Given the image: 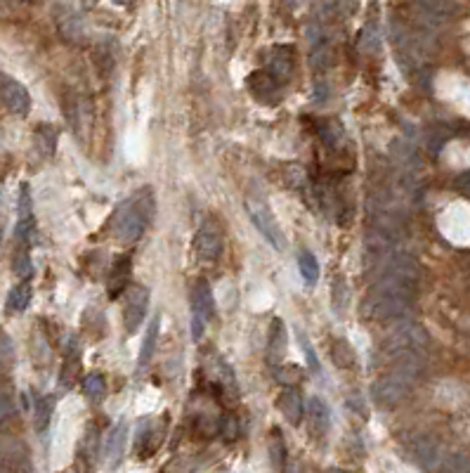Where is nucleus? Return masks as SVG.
<instances>
[{
	"label": "nucleus",
	"mask_w": 470,
	"mask_h": 473,
	"mask_svg": "<svg viewBox=\"0 0 470 473\" xmlns=\"http://www.w3.org/2000/svg\"><path fill=\"white\" fill-rule=\"evenodd\" d=\"M154 211H156V197H154L152 187L137 189L135 194L123 199L114 213V234L125 244H135L152 223Z\"/></svg>",
	"instance_id": "f257e3e1"
},
{
	"label": "nucleus",
	"mask_w": 470,
	"mask_h": 473,
	"mask_svg": "<svg viewBox=\"0 0 470 473\" xmlns=\"http://www.w3.org/2000/svg\"><path fill=\"white\" fill-rule=\"evenodd\" d=\"M246 211H248V216H251V221H253L257 232L267 239V244L277 251H284L286 234L277 221V216H274L272 209H269V201L262 197V194L253 192L246 197Z\"/></svg>",
	"instance_id": "f03ea898"
},
{
	"label": "nucleus",
	"mask_w": 470,
	"mask_h": 473,
	"mask_svg": "<svg viewBox=\"0 0 470 473\" xmlns=\"http://www.w3.org/2000/svg\"><path fill=\"white\" fill-rule=\"evenodd\" d=\"M428 345V332L418 322L404 320L397 327H392L388 332L386 341H383V353L390 357L418 353Z\"/></svg>",
	"instance_id": "7ed1b4c3"
},
{
	"label": "nucleus",
	"mask_w": 470,
	"mask_h": 473,
	"mask_svg": "<svg viewBox=\"0 0 470 473\" xmlns=\"http://www.w3.org/2000/svg\"><path fill=\"white\" fill-rule=\"evenodd\" d=\"M411 388H414V381H409V379L397 372H390L386 377L378 379V381H374V386H371V397H374L378 407L395 409L411 395Z\"/></svg>",
	"instance_id": "20e7f679"
},
{
	"label": "nucleus",
	"mask_w": 470,
	"mask_h": 473,
	"mask_svg": "<svg viewBox=\"0 0 470 473\" xmlns=\"http://www.w3.org/2000/svg\"><path fill=\"white\" fill-rule=\"evenodd\" d=\"M213 313H215V303H213L210 284L206 280H199L192 291V338L197 343L204 338L206 327L213 320Z\"/></svg>",
	"instance_id": "39448f33"
},
{
	"label": "nucleus",
	"mask_w": 470,
	"mask_h": 473,
	"mask_svg": "<svg viewBox=\"0 0 470 473\" xmlns=\"http://www.w3.org/2000/svg\"><path fill=\"white\" fill-rule=\"evenodd\" d=\"M225 246V237H222V227L215 218H206L199 227L197 237H194V251H197L199 261L204 263H215Z\"/></svg>",
	"instance_id": "423d86ee"
},
{
	"label": "nucleus",
	"mask_w": 470,
	"mask_h": 473,
	"mask_svg": "<svg viewBox=\"0 0 470 473\" xmlns=\"http://www.w3.org/2000/svg\"><path fill=\"white\" fill-rule=\"evenodd\" d=\"M406 452H409V457L428 473L437 471L440 464H442V457H444L442 445H440L437 440H433L430 436H423V433L411 436L409 440H406Z\"/></svg>",
	"instance_id": "0eeeda50"
},
{
	"label": "nucleus",
	"mask_w": 470,
	"mask_h": 473,
	"mask_svg": "<svg viewBox=\"0 0 470 473\" xmlns=\"http://www.w3.org/2000/svg\"><path fill=\"white\" fill-rule=\"evenodd\" d=\"M149 310V289L142 284L130 286L128 293H125V303H123V327L125 334L133 336L137 329L142 327Z\"/></svg>",
	"instance_id": "6e6552de"
},
{
	"label": "nucleus",
	"mask_w": 470,
	"mask_h": 473,
	"mask_svg": "<svg viewBox=\"0 0 470 473\" xmlns=\"http://www.w3.org/2000/svg\"><path fill=\"white\" fill-rule=\"evenodd\" d=\"M246 88L251 90V95L255 97L260 105H279L282 102V83H277L265 69H257L246 78Z\"/></svg>",
	"instance_id": "1a4fd4ad"
},
{
	"label": "nucleus",
	"mask_w": 470,
	"mask_h": 473,
	"mask_svg": "<svg viewBox=\"0 0 470 473\" xmlns=\"http://www.w3.org/2000/svg\"><path fill=\"white\" fill-rule=\"evenodd\" d=\"M0 100L17 117H26L28 109H31V95H28V90L19 80L5 76V74H0Z\"/></svg>",
	"instance_id": "9d476101"
},
{
	"label": "nucleus",
	"mask_w": 470,
	"mask_h": 473,
	"mask_svg": "<svg viewBox=\"0 0 470 473\" xmlns=\"http://www.w3.org/2000/svg\"><path fill=\"white\" fill-rule=\"evenodd\" d=\"M55 24L60 36L69 43H83L85 40V24L83 19L73 12L69 5H57L55 8Z\"/></svg>",
	"instance_id": "9b49d317"
},
{
	"label": "nucleus",
	"mask_w": 470,
	"mask_h": 473,
	"mask_svg": "<svg viewBox=\"0 0 470 473\" xmlns=\"http://www.w3.org/2000/svg\"><path fill=\"white\" fill-rule=\"evenodd\" d=\"M265 71L272 76L277 83H289L291 78H293V71H296V55H293V48H286V45H279V48H274V53L269 55V62H267V69Z\"/></svg>",
	"instance_id": "f8f14e48"
},
{
	"label": "nucleus",
	"mask_w": 470,
	"mask_h": 473,
	"mask_svg": "<svg viewBox=\"0 0 470 473\" xmlns=\"http://www.w3.org/2000/svg\"><path fill=\"white\" fill-rule=\"evenodd\" d=\"M78 372H81V343H78V336H71L66 343V353H64V362H62L60 369V388L62 390H71L78 381Z\"/></svg>",
	"instance_id": "ddd939ff"
},
{
	"label": "nucleus",
	"mask_w": 470,
	"mask_h": 473,
	"mask_svg": "<svg viewBox=\"0 0 470 473\" xmlns=\"http://www.w3.org/2000/svg\"><path fill=\"white\" fill-rule=\"evenodd\" d=\"M130 280H133V256L123 253V256H118L114 261L111 275H109L107 282V293L111 298H118L130 286Z\"/></svg>",
	"instance_id": "4468645a"
},
{
	"label": "nucleus",
	"mask_w": 470,
	"mask_h": 473,
	"mask_svg": "<svg viewBox=\"0 0 470 473\" xmlns=\"http://www.w3.org/2000/svg\"><path fill=\"white\" fill-rule=\"evenodd\" d=\"M286 350H289V332H286L282 317H274L267 336V360L272 365H279V362H284Z\"/></svg>",
	"instance_id": "2eb2a0df"
},
{
	"label": "nucleus",
	"mask_w": 470,
	"mask_h": 473,
	"mask_svg": "<svg viewBox=\"0 0 470 473\" xmlns=\"http://www.w3.org/2000/svg\"><path fill=\"white\" fill-rule=\"evenodd\" d=\"M161 436H163V431L156 429L152 419L140 421V426H137V433H135V449H137V454H140L142 459L152 457V454L159 449V445H161Z\"/></svg>",
	"instance_id": "dca6fc26"
},
{
	"label": "nucleus",
	"mask_w": 470,
	"mask_h": 473,
	"mask_svg": "<svg viewBox=\"0 0 470 473\" xmlns=\"http://www.w3.org/2000/svg\"><path fill=\"white\" fill-rule=\"evenodd\" d=\"M307 424H309V431H312V436L324 438L326 433H329L331 412H329V405H326L322 397L312 395L307 400Z\"/></svg>",
	"instance_id": "f3484780"
},
{
	"label": "nucleus",
	"mask_w": 470,
	"mask_h": 473,
	"mask_svg": "<svg viewBox=\"0 0 470 473\" xmlns=\"http://www.w3.org/2000/svg\"><path fill=\"white\" fill-rule=\"evenodd\" d=\"M125 440H128V426H125V421H121L118 426H114L111 436L107 438V445H105V459L109 469H116L121 464L125 452Z\"/></svg>",
	"instance_id": "a211bd4d"
},
{
	"label": "nucleus",
	"mask_w": 470,
	"mask_h": 473,
	"mask_svg": "<svg viewBox=\"0 0 470 473\" xmlns=\"http://www.w3.org/2000/svg\"><path fill=\"white\" fill-rule=\"evenodd\" d=\"M277 407L291 426H300L302 414H305V405H302V395L298 393L296 388H286L284 393L279 395Z\"/></svg>",
	"instance_id": "6ab92c4d"
},
{
	"label": "nucleus",
	"mask_w": 470,
	"mask_h": 473,
	"mask_svg": "<svg viewBox=\"0 0 470 473\" xmlns=\"http://www.w3.org/2000/svg\"><path fill=\"white\" fill-rule=\"evenodd\" d=\"M24 459V442L15 436L0 433V466H12Z\"/></svg>",
	"instance_id": "aec40b11"
},
{
	"label": "nucleus",
	"mask_w": 470,
	"mask_h": 473,
	"mask_svg": "<svg viewBox=\"0 0 470 473\" xmlns=\"http://www.w3.org/2000/svg\"><path fill=\"white\" fill-rule=\"evenodd\" d=\"M298 270H300L302 282H305L309 289H312V286H317V282H319V263H317V258H314L312 251H307V249L298 251Z\"/></svg>",
	"instance_id": "412c9836"
},
{
	"label": "nucleus",
	"mask_w": 470,
	"mask_h": 473,
	"mask_svg": "<svg viewBox=\"0 0 470 473\" xmlns=\"http://www.w3.org/2000/svg\"><path fill=\"white\" fill-rule=\"evenodd\" d=\"M33 140H36V147L43 157H53L57 149V128L50 123L38 126L36 132H33Z\"/></svg>",
	"instance_id": "4be33fe9"
},
{
	"label": "nucleus",
	"mask_w": 470,
	"mask_h": 473,
	"mask_svg": "<svg viewBox=\"0 0 470 473\" xmlns=\"http://www.w3.org/2000/svg\"><path fill=\"white\" fill-rule=\"evenodd\" d=\"M83 393L90 402H95V405L97 402H102L107 397V379L102 377L100 372L88 374L85 381H83Z\"/></svg>",
	"instance_id": "5701e85b"
},
{
	"label": "nucleus",
	"mask_w": 470,
	"mask_h": 473,
	"mask_svg": "<svg viewBox=\"0 0 470 473\" xmlns=\"http://www.w3.org/2000/svg\"><path fill=\"white\" fill-rule=\"evenodd\" d=\"M53 407H55V397H38L36 407H33V424H36L38 433H45L53 419Z\"/></svg>",
	"instance_id": "b1692460"
},
{
	"label": "nucleus",
	"mask_w": 470,
	"mask_h": 473,
	"mask_svg": "<svg viewBox=\"0 0 470 473\" xmlns=\"http://www.w3.org/2000/svg\"><path fill=\"white\" fill-rule=\"evenodd\" d=\"M331 357H334L336 367H341V369L352 367L354 360H357L347 338H334V343H331Z\"/></svg>",
	"instance_id": "393cba45"
},
{
	"label": "nucleus",
	"mask_w": 470,
	"mask_h": 473,
	"mask_svg": "<svg viewBox=\"0 0 470 473\" xmlns=\"http://www.w3.org/2000/svg\"><path fill=\"white\" fill-rule=\"evenodd\" d=\"M28 303H31V286H28V282L24 280V282H19L12 291H10L8 310L10 313H24V310L28 308Z\"/></svg>",
	"instance_id": "a878e982"
},
{
	"label": "nucleus",
	"mask_w": 470,
	"mask_h": 473,
	"mask_svg": "<svg viewBox=\"0 0 470 473\" xmlns=\"http://www.w3.org/2000/svg\"><path fill=\"white\" fill-rule=\"evenodd\" d=\"M359 50L366 55H376L381 50V28L376 22H369L359 33Z\"/></svg>",
	"instance_id": "bb28decb"
},
{
	"label": "nucleus",
	"mask_w": 470,
	"mask_h": 473,
	"mask_svg": "<svg viewBox=\"0 0 470 473\" xmlns=\"http://www.w3.org/2000/svg\"><path fill=\"white\" fill-rule=\"evenodd\" d=\"M159 327H161V315H154L152 325L147 329L145 343H142V353H140V367H147L149 360L154 355V348H156V338H159Z\"/></svg>",
	"instance_id": "cd10ccee"
},
{
	"label": "nucleus",
	"mask_w": 470,
	"mask_h": 473,
	"mask_svg": "<svg viewBox=\"0 0 470 473\" xmlns=\"http://www.w3.org/2000/svg\"><path fill=\"white\" fill-rule=\"evenodd\" d=\"M97 445H100V433H97V429L93 424L85 429V436L81 440V457L88 466H93V461L97 457Z\"/></svg>",
	"instance_id": "c85d7f7f"
},
{
	"label": "nucleus",
	"mask_w": 470,
	"mask_h": 473,
	"mask_svg": "<svg viewBox=\"0 0 470 473\" xmlns=\"http://www.w3.org/2000/svg\"><path fill=\"white\" fill-rule=\"evenodd\" d=\"M12 273L19 277V280H28V277H31V256H28V244H17Z\"/></svg>",
	"instance_id": "c756f323"
},
{
	"label": "nucleus",
	"mask_w": 470,
	"mask_h": 473,
	"mask_svg": "<svg viewBox=\"0 0 470 473\" xmlns=\"http://www.w3.org/2000/svg\"><path fill=\"white\" fill-rule=\"evenodd\" d=\"M468 457L463 452H454V454H444L442 464H440V473H468Z\"/></svg>",
	"instance_id": "7c9ffc66"
},
{
	"label": "nucleus",
	"mask_w": 470,
	"mask_h": 473,
	"mask_svg": "<svg viewBox=\"0 0 470 473\" xmlns=\"http://www.w3.org/2000/svg\"><path fill=\"white\" fill-rule=\"evenodd\" d=\"M347 296H350V291H347V284H345V280L343 277H336V282H334V289H331V305H334V313H345V308H347Z\"/></svg>",
	"instance_id": "2f4dec72"
},
{
	"label": "nucleus",
	"mask_w": 470,
	"mask_h": 473,
	"mask_svg": "<svg viewBox=\"0 0 470 473\" xmlns=\"http://www.w3.org/2000/svg\"><path fill=\"white\" fill-rule=\"evenodd\" d=\"M269 459H272L274 469H282L286 464V442L282 440V433L277 429L272 431V440H269Z\"/></svg>",
	"instance_id": "473e14b6"
},
{
	"label": "nucleus",
	"mask_w": 470,
	"mask_h": 473,
	"mask_svg": "<svg viewBox=\"0 0 470 473\" xmlns=\"http://www.w3.org/2000/svg\"><path fill=\"white\" fill-rule=\"evenodd\" d=\"M446 140H449V132L444 130V126H433L426 132V147L430 149V154H437Z\"/></svg>",
	"instance_id": "72a5a7b5"
},
{
	"label": "nucleus",
	"mask_w": 470,
	"mask_h": 473,
	"mask_svg": "<svg viewBox=\"0 0 470 473\" xmlns=\"http://www.w3.org/2000/svg\"><path fill=\"white\" fill-rule=\"evenodd\" d=\"M298 341H300V348H302V353H305V360H307L309 372L319 374V372H322V365H319V357H317V353H314L312 343H309V336H307L305 332H300V334H298Z\"/></svg>",
	"instance_id": "f704fd0d"
},
{
	"label": "nucleus",
	"mask_w": 470,
	"mask_h": 473,
	"mask_svg": "<svg viewBox=\"0 0 470 473\" xmlns=\"http://www.w3.org/2000/svg\"><path fill=\"white\" fill-rule=\"evenodd\" d=\"M217 431H220L222 440L234 442L239 438V421L234 419L232 414H227V417L220 419V424H217Z\"/></svg>",
	"instance_id": "c9c22d12"
},
{
	"label": "nucleus",
	"mask_w": 470,
	"mask_h": 473,
	"mask_svg": "<svg viewBox=\"0 0 470 473\" xmlns=\"http://www.w3.org/2000/svg\"><path fill=\"white\" fill-rule=\"evenodd\" d=\"M19 221H33V204H31V189L24 182L19 189Z\"/></svg>",
	"instance_id": "e433bc0d"
},
{
	"label": "nucleus",
	"mask_w": 470,
	"mask_h": 473,
	"mask_svg": "<svg viewBox=\"0 0 470 473\" xmlns=\"http://www.w3.org/2000/svg\"><path fill=\"white\" fill-rule=\"evenodd\" d=\"M95 64L100 67V71L105 74V76L114 69V53L107 48V45H97V50H95Z\"/></svg>",
	"instance_id": "4c0bfd02"
},
{
	"label": "nucleus",
	"mask_w": 470,
	"mask_h": 473,
	"mask_svg": "<svg viewBox=\"0 0 470 473\" xmlns=\"http://www.w3.org/2000/svg\"><path fill=\"white\" fill-rule=\"evenodd\" d=\"M421 5L428 10V12H433V15H446L451 10L449 0H421Z\"/></svg>",
	"instance_id": "58836bf2"
},
{
	"label": "nucleus",
	"mask_w": 470,
	"mask_h": 473,
	"mask_svg": "<svg viewBox=\"0 0 470 473\" xmlns=\"http://www.w3.org/2000/svg\"><path fill=\"white\" fill-rule=\"evenodd\" d=\"M12 414H15V402H12V397L0 390V424H5V421L12 417Z\"/></svg>",
	"instance_id": "ea45409f"
},
{
	"label": "nucleus",
	"mask_w": 470,
	"mask_h": 473,
	"mask_svg": "<svg viewBox=\"0 0 470 473\" xmlns=\"http://www.w3.org/2000/svg\"><path fill=\"white\" fill-rule=\"evenodd\" d=\"M338 5H341V12L343 15H354L359 8V0H338Z\"/></svg>",
	"instance_id": "a19ab883"
},
{
	"label": "nucleus",
	"mask_w": 470,
	"mask_h": 473,
	"mask_svg": "<svg viewBox=\"0 0 470 473\" xmlns=\"http://www.w3.org/2000/svg\"><path fill=\"white\" fill-rule=\"evenodd\" d=\"M458 189H461L463 194H468V173H463V175L458 178Z\"/></svg>",
	"instance_id": "79ce46f5"
},
{
	"label": "nucleus",
	"mask_w": 470,
	"mask_h": 473,
	"mask_svg": "<svg viewBox=\"0 0 470 473\" xmlns=\"http://www.w3.org/2000/svg\"><path fill=\"white\" fill-rule=\"evenodd\" d=\"M8 12V0H0V15Z\"/></svg>",
	"instance_id": "37998d69"
},
{
	"label": "nucleus",
	"mask_w": 470,
	"mask_h": 473,
	"mask_svg": "<svg viewBox=\"0 0 470 473\" xmlns=\"http://www.w3.org/2000/svg\"><path fill=\"white\" fill-rule=\"evenodd\" d=\"M114 3H116V5H121V8H128V5L133 3V0H114Z\"/></svg>",
	"instance_id": "c03bdc74"
},
{
	"label": "nucleus",
	"mask_w": 470,
	"mask_h": 473,
	"mask_svg": "<svg viewBox=\"0 0 470 473\" xmlns=\"http://www.w3.org/2000/svg\"><path fill=\"white\" fill-rule=\"evenodd\" d=\"M284 5H286V10H293L296 8V0H284Z\"/></svg>",
	"instance_id": "a18cd8bd"
},
{
	"label": "nucleus",
	"mask_w": 470,
	"mask_h": 473,
	"mask_svg": "<svg viewBox=\"0 0 470 473\" xmlns=\"http://www.w3.org/2000/svg\"><path fill=\"white\" fill-rule=\"evenodd\" d=\"M329 473H347V471H343V469H331Z\"/></svg>",
	"instance_id": "49530a36"
}]
</instances>
